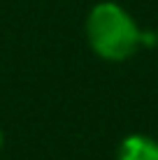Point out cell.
<instances>
[{
  "label": "cell",
  "instance_id": "cell-1",
  "mask_svg": "<svg viewBox=\"0 0 158 160\" xmlns=\"http://www.w3.org/2000/svg\"><path fill=\"white\" fill-rule=\"evenodd\" d=\"M91 49L105 60H126L142 42L135 19L116 2H98L86 19Z\"/></svg>",
  "mask_w": 158,
  "mask_h": 160
},
{
  "label": "cell",
  "instance_id": "cell-2",
  "mask_svg": "<svg viewBox=\"0 0 158 160\" xmlns=\"http://www.w3.org/2000/svg\"><path fill=\"white\" fill-rule=\"evenodd\" d=\"M116 160H158V142L146 135H128L119 146Z\"/></svg>",
  "mask_w": 158,
  "mask_h": 160
},
{
  "label": "cell",
  "instance_id": "cell-3",
  "mask_svg": "<svg viewBox=\"0 0 158 160\" xmlns=\"http://www.w3.org/2000/svg\"><path fill=\"white\" fill-rule=\"evenodd\" d=\"M3 142H5V135H3V130H0V148H3Z\"/></svg>",
  "mask_w": 158,
  "mask_h": 160
}]
</instances>
